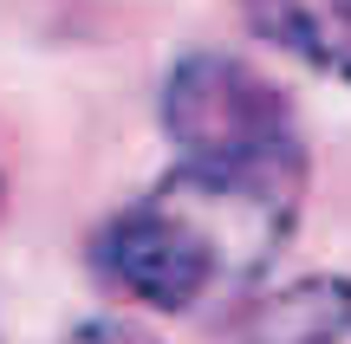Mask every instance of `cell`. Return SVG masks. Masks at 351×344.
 I'll return each instance as SVG.
<instances>
[{"label": "cell", "mask_w": 351, "mask_h": 344, "mask_svg": "<svg viewBox=\"0 0 351 344\" xmlns=\"http://www.w3.org/2000/svg\"><path fill=\"white\" fill-rule=\"evenodd\" d=\"M306 182L313 169L169 163L137 202L98 221L91 273L124 306L169 319L241 306L300 234Z\"/></svg>", "instance_id": "6da1fadb"}, {"label": "cell", "mask_w": 351, "mask_h": 344, "mask_svg": "<svg viewBox=\"0 0 351 344\" xmlns=\"http://www.w3.org/2000/svg\"><path fill=\"white\" fill-rule=\"evenodd\" d=\"M169 163H228V169H313L293 98L254 59L221 46H189L156 85Z\"/></svg>", "instance_id": "7a4b0ae2"}, {"label": "cell", "mask_w": 351, "mask_h": 344, "mask_svg": "<svg viewBox=\"0 0 351 344\" xmlns=\"http://www.w3.org/2000/svg\"><path fill=\"white\" fill-rule=\"evenodd\" d=\"M241 344H345L351 338V280L345 273H300L287 286L241 299Z\"/></svg>", "instance_id": "3957f363"}, {"label": "cell", "mask_w": 351, "mask_h": 344, "mask_svg": "<svg viewBox=\"0 0 351 344\" xmlns=\"http://www.w3.org/2000/svg\"><path fill=\"white\" fill-rule=\"evenodd\" d=\"M241 26L267 52L351 91V0H241Z\"/></svg>", "instance_id": "277c9868"}, {"label": "cell", "mask_w": 351, "mask_h": 344, "mask_svg": "<svg viewBox=\"0 0 351 344\" xmlns=\"http://www.w3.org/2000/svg\"><path fill=\"white\" fill-rule=\"evenodd\" d=\"M59 344H163V338L130 312H98V319H78L72 332H59Z\"/></svg>", "instance_id": "5b68a950"}, {"label": "cell", "mask_w": 351, "mask_h": 344, "mask_svg": "<svg viewBox=\"0 0 351 344\" xmlns=\"http://www.w3.org/2000/svg\"><path fill=\"white\" fill-rule=\"evenodd\" d=\"M0 215H7V176H0Z\"/></svg>", "instance_id": "8992f818"}, {"label": "cell", "mask_w": 351, "mask_h": 344, "mask_svg": "<svg viewBox=\"0 0 351 344\" xmlns=\"http://www.w3.org/2000/svg\"><path fill=\"white\" fill-rule=\"evenodd\" d=\"M0 344H7V338H0Z\"/></svg>", "instance_id": "52a82bcc"}]
</instances>
